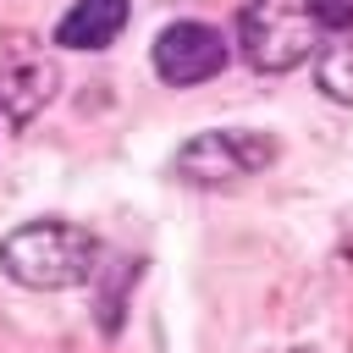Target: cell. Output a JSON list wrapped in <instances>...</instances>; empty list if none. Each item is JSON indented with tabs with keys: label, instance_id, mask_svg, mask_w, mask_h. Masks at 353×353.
Instances as JSON below:
<instances>
[{
	"label": "cell",
	"instance_id": "8992f818",
	"mask_svg": "<svg viewBox=\"0 0 353 353\" xmlns=\"http://www.w3.org/2000/svg\"><path fill=\"white\" fill-rule=\"evenodd\" d=\"M127 28V0H77L55 22V44L66 50H105Z\"/></svg>",
	"mask_w": 353,
	"mask_h": 353
},
{
	"label": "cell",
	"instance_id": "52a82bcc",
	"mask_svg": "<svg viewBox=\"0 0 353 353\" xmlns=\"http://www.w3.org/2000/svg\"><path fill=\"white\" fill-rule=\"evenodd\" d=\"M314 83H320L325 99L353 105V44H331V50L320 55V66H314Z\"/></svg>",
	"mask_w": 353,
	"mask_h": 353
},
{
	"label": "cell",
	"instance_id": "3957f363",
	"mask_svg": "<svg viewBox=\"0 0 353 353\" xmlns=\"http://www.w3.org/2000/svg\"><path fill=\"white\" fill-rule=\"evenodd\" d=\"M276 160V138L270 132H254V127H215V132H199L176 149L171 171L193 188H226V182H243L254 171H265Z\"/></svg>",
	"mask_w": 353,
	"mask_h": 353
},
{
	"label": "cell",
	"instance_id": "277c9868",
	"mask_svg": "<svg viewBox=\"0 0 353 353\" xmlns=\"http://www.w3.org/2000/svg\"><path fill=\"white\" fill-rule=\"evenodd\" d=\"M226 66V39L204 22H171L160 39H154V72L176 88L188 83H204Z\"/></svg>",
	"mask_w": 353,
	"mask_h": 353
},
{
	"label": "cell",
	"instance_id": "9c48e42d",
	"mask_svg": "<svg viewBox=\"0 0 353 353\" xmlns=\"http://www.w3.org/2000/svg\"><path fill=\"white\" fill-rule=\"evenodd\" d=\"M287 353H309V347H287Z\"/></svg>",
	"mask_w": 353,
	"mask_h": 353
},
{
	"label": "cell",
	"instance_id": "6da1fadb",
	"mask_svg": "<svg viewBox=\"0 0 353 353\" xmlns=\"http://www.w3.org/2000/svg\"><path fill=\"white\" fill-rule=\"evenodd\" d=\"M0 270L33 292L83 287L99 270V243H94V232H83L72 221H28L0 237Z\"/></svg>",
	"mask_w": 353,
	"mask_h": 353
},
{
	"label": "cell",
	"instance_id": "7a4b0ae2",
	"mask_svg": "<svg viewBox=\"0 0 353 353\" xmlns=\"http://www.w3.org/2000/svg\"><path fill=\"white\" fill-rule=\"evenodd\" d=\"M314 17L298 0H248L237 11V44L254 72H292L314 50Z\"/></svg>",
	"mask_w": 353,
	"mask_h": 353
},
{
	"label": "cell",
	"instance_id": "5b68a950",
	"mask_svg": "<svg viewBox=\"0 0 353 353\" xmlns=\"http://www.w3.org/2000/svg\"><path fill=\"white\" fill-rule=\"evenodd\" d=\"M50 94H55V66L39 61V55H22L0 72V116L11 127H28L50 105Z\"/></svg>",
	"mask_w": 353,
	"mask_h": 353
},
{
	"label": "cell",
	"instance_id": "ba28073f",
	"mask_svg": "<svg viewBox=\"0 0 353 353\" xmlns=\"http://www.w3.org/2000/svg\"><path fill=\"white\" fill-rule=\"evenodd\" d=\"M314 28H353V0H303Z\"/></svg>",
	"mask_w": 353,
	"mask_h": 353
}]
</instances>
